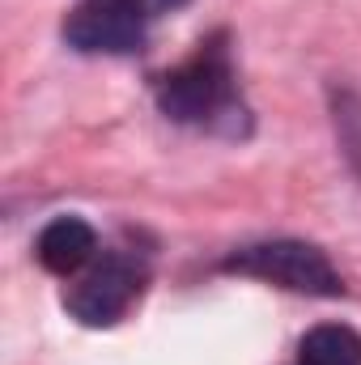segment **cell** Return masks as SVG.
<instances>
[{"instance_id": "cell-1", "label": "cell", "mask_w": 361, "mask_h": 365, "mask_svg": "<svg viewBox=\"0 0 361 365\" xmlns=\"http://www.w3.org/2000/svg\"><path fill=\"white\" fill-rule=\"evenodd\" d=\"M158 106L175 119V123H230L238 106V90H234V68H230V47L225 34H213L195 47L191 60H183L175 73H166L158 81Z\"/></svg>"}, {"instance_id": "cell-2", "label": "cell", "mask_w": 361, "mask_h": 365, "mask_svg": "<svg viewBox=\"0 0 361 365\" xmlns=\"http://www.w3.org/2000/svg\"><path fill=\"white\" fill-rule=\"evenodd\" d=\"M225 272H243L255 280L280 284L289 293H306V297H340L345 280L332 268V259L298 238H276V242H255L243 247L225 259Z\"/></svg>"}, {"instance_id": "cell-3", "label": "cell", "mask_w": 361, "mask_h": 365, "mask_svg": "<svg viewBox=\"0 0 361 365\" xmlns=\"http://www.w3.org/2000/svg\"><path fill=\"white\" fill-rule=\"evenodd\" d=\"M141 289H145V264L128 251H106L90 268H81V276L68 284L64 306L86 327H111L128 314V306L141 297Z\"/></svg>"}, {"instance_id": "cell-4", "label": "cell", "mask_w": 361, "mask_h": 365, "mask_svg": "<svg viewBox=\"0 0 361 365\" xmlns=\"http://www.w3.org/2000/svg\"><path fill=\"white\" fill-rule=\"evenodd\" d=\"M145 26L149 17L128 0H81L64 21V38L86 56H132L145 47Z\"/></svg>"}, {"instance_id": "cell-5", "label": "cell", "mask_w": 361, "mask_h": 365, "mask_svg": "<svg viewBox=\"0 0 361 365\" xmlns=\"http://www.w3.org/2000/svg\"><path fill=\"white\" fill-rule=\"evenodd\" d=\"M93 251H98V234L81 217H56L51 225H43V234L34 242L39 264L56 276H73L81 268H90Z\"/></svg>"}, {"instance_id": "cell-6", "label": "cell", "mask_w": 361, "mask_h": 365, "mask_svg": "<svg viewBox=\"0 0 361 365\" xmlns=\"http://www.w3.org/2000/svg\"><path fill=\"white\" fill-rule=\"evenodd\" d=\"M298 365H361V336L345 323L310 327L298 344Z\"/></svg>"}, {"instance_id": "cell-7", "label": "cell", "mask_w": 361, "mask_h": 365, "mask_svg": "<svg viewBox=\"0 0 361 365\" xmlns=\"http://www.w3.org/2000/svg\"><path fill=\"white\" fill-rule=\"evenodd\" d=\"M128 4H136L145 17H162V13H175V9H183L187 0H128Z\"/></svg>"}]
</instances>
